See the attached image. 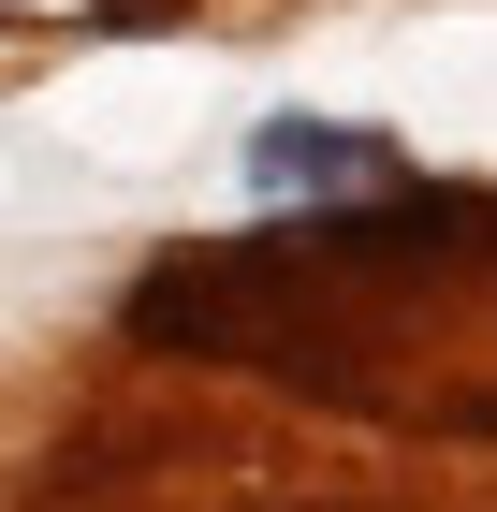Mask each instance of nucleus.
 Returning <instances> with one entry per match:
<instances>
[{"label":"nucleus","instance_id":"f257e3e1","mask_svg":"<svg viewBox=\"0 0 497 512\" xmlns=\"http://www.w3.org/2000/svg\"><path fill=\"white\" fill-rule=\"evenodd\" d=\"M249 176H264V191H307V176H381V147H366V132H307V118H264V132H249Z\"/></svg>","mask_w":497,"mask_h":512}]
</instances>
